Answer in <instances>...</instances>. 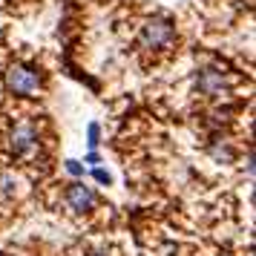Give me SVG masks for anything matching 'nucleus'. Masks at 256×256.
I'll use <instances>...</instances> for the list:
<instances>
[{"mask_svg":"<svg viewBox=\"0 0 256 256\" xmlns=\"http://www.w3.org/2000/svg\"><path fill=\"white\" fill-rule=\"evenodd\" d=\"M86 141H90V147H92V150L98 147V141H101V127H98V124H90V138H86Z\"/></svg>","mask_w":256,"mask_h":256,"instance_id":"8","label":"nucleus"},{"mask_svg":"<svg viewBox=\"0 0 256 256\" xmlns=\"http://www.w3.org/2000/svg\"><path fill=\"white\" fill-rule=\"evenodd\" d=\"M66 208L72 213H90L95 208V190L84 182H75V184L66 187Z\"/></svg>","mask_w":256,"mask_h":256,"instance_id":"5","label":"nucleus"},{"mask_svg":"<svg viewBox=\"0 0 256 256\" xmlns=\"http://www.w3.org/2000/svg\"><path fill=\"white\" fill-rule=\"evenodd\" d=\"M208 152L216 158V162H222V164H230L233 158H236V150H233V144L224 138V136H213L210 144H208Z\"/></svg>","mask_w":256,"mask_h":256,"instance_id":"6","label":"nucleus"},{"mask_svg":"<svg viewBox=\"0 0 256 256\" xmlns=\"http://www.w3.org/2000/svg\"><path fill=\"white\" fill-rule=\"evenodd\" d=\"M84 162H86V164H90V167H98V162H101V156H98V152H90V156H86V158H84Z\"/></svg>","mask_w":256,"mask_h":256,"instance_id":"11","label":"nucleus"},{"mask_svg":"<svg viewBox=\"0 0 256 256\" xmlns=\"http://www.w3.org/2000/svg\"><path fill=\"white\" fill-rule=\"evenodd\" d=\"M173 38H176V29L167 18H150L138 32V46L141 49H164L173 44Z\"/></svg>","mask_w":256,"mask_h":256,"instance_id":"1","label":"nucleus"},{"mask_svg":"<svg viewBox=\"0 0 256 256\" xmlns=\"http://www.w3.org/2000/svg\"><path fill=\"white\" fill-rule=\"evenodd\" d=\"M18 190V178L9 170H0V202H9Z\"/></svg>","mask_w":256,"mask_h":256,"instance_id":"7","label":"nucleus"},{"mask_svg":"<svg viewBox=\"0 0 256 256\" xmlns=\"http://www.w3.org/2000/svg\"><path fill=\"white\" fill-rule=\"evenodd\" d=\"M92 176L98 178V182H101V184H110V182H112V176H110V173H104L101 167H95V170H92Z\"/></svg>","mask_w":256,"mask_h":256,"instance_id":"10","label":"nucleus"},{"mask_svg":"<svg viewBox=\"0 0 256 256\" xmlns=\"http://www.w3.org/2000/svg\"><path fill=\"white\" fill-rule=\"evenodd\" d=\"M66 170H70L72 176H84V164H78L75 158H70V162H66Z\"/></svg>","mask_w":256,"mask_h":256,"instance_id":"9","label":"nucleus"},{"mask_svg":"<svg viewBox=\"0 0 256 256\" xmlns=\"http://www.w3.org/2000/svg\"><path fill=\"white\" fill-rule=\"evenodd\" d=\"M3 81H6V90L14 92V95H38V92H40V86H44L40 75H38L32 66H24V64L9 66Z\"/></svg>","mask_w":256,"mask_h":256,"instance_id":"3","label":"nucleus"},{"mask_svg":"<svg viewBox=\"0 0 256 256\" xmlns=\"http://www.w3.org/2000/svg\"><path fill=\"white\" fill-rule=\"evenodd\" d=\"M230 86L233 78L222 66H204L196 75V92H202L204 98H222V95L230 92Z\"/></svg>","mask_w":256,"mask_h":256,"instance_id":"2","label":"nucleus"},{"mask_svg":"<svg viewBox=\"0 0 256 256\" xmlns=\"http://www.w3.org/2000/svg\"><path fill=\"white\" fill-rule=\"evenodd\" d=\"M38 147V130L32 124H18L9 132V152L14 158H26Z\"/></svg>","mask_w":256,"mask_h":256,"instance_id":"4","label":"nucleus"}]
</instances>
